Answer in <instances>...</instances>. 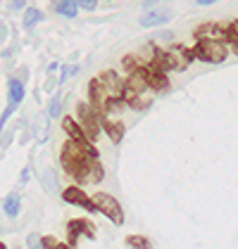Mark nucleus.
<instances>
[{"mask_svg":"<svg viewBox=\"0 0 238 249\" xmlns=\"http://www.w3.org/2000/svg\"><path fill=\"white\" fill-rule=\"evenodd\" d=\"M60 164H62V169L69 173L79 185H93V183H100L105 178V169H102V164H100V159H98L96 145L83 147L77 140L69 138L62 145Z\"/></svg>","mask_w":238,"mask_h":249,"instance_id":"f257e3e1","label":"nucleus"},{"mask_svg":"<svg viewBox=\"0 0 238 249\" xmlns=\"http://www.w3.org/2000/svg\"><path fill=\"white\" fill-rule=\"evenodd\" d=\"M191 59H193L191 48H177V50H169V53L155 48V53H153L148 64L159 69V71H186Z\"/></svg>","mask_w":238,"mask_h":249,"instance_id":"f03ea898","label":"nucleus"},{"mask_svg":"<svg viewBox=\"0 0 238 249\" xmlns=\"http://www.w3.org/2000/svg\"><path fill=\"white\" fill-rule=\"evenodd\" d=\"M191 55L196 59L202 62H210V64H221L226 55H229V48L224 40H212V38H198V43L191 48Z\"/></svg>","mask_w":238,"mask_h":249,"instance_id":"7ed1b4c3","label":"nucleus"},{"mask_svg":"<svg viewBox=\"0 0 238 249\" xmlns=\"http://www.w3.org/2000/svg\"><path fill=\"white\" fill-rule=\"evenodd\" d=\"M93 204H96V211H100L102 216H107L115 226L124 223V209H121L117 197H112L110 192H96L93 195Z\"/></svg>","mask_w":238,"mask_h":249,"instance_id":"20e7f679","label":"nucleus"},{"mask_svg":"<svg viewBox=\"0 0 238 249\" xmlns=\"http://www.w3.org/2000/svg\"><path fill=\"white\" fill-rule=\"evenodd\" d=\"M77 124L83 128V133H86V138H88L91 142L98 138L100 119H98V114L91 109V105H88V102H79V105H77Z\"/></svg>","mask_w":238,"mask_h":249,"instance_id":"39448f33","label":"nucleus"},{"mask_svg":"<svg viewBox=\"0 0 238 249\" xmlns=\"http://www.w3.org/2000/svg\"><path fill=\"white\" fill-rule=\"evenodd\" d=\"M88 105L98 114V119L107 116V93H105L100 78H91V83H88Z\"/></svg>","mask_w":238,"mask_h":249,"instance_id":"423d86ee","label":"nucleus"},{"mask_svg":"<svg viewBox=\"0 0 238 249\" xmlns=\"http://www.w3.org/2000/svg\"><path fill=\"white\" fill-rule=\"evenodd\" d=\"M67 235H69L67 247H77L81 235H83V237H88V240H93V237H96V226H93L91 221H86V218H74V221H69V223H67Z\"/></svg>","mask_w":238,"mask_h":249,"instance_id":"0eeeda50","label":"nucleus"},{"mask_svg":"<svg viewBox=\"0 0 238 249\" xmlns=\"http://www.w3.org/2000/svg\"><path fill=\"white\" fill-rule=\"evenodd\" d=\"M7 90H10V105H7V109L2 112V116H0V133H2V128H5V121L12 116V112L20 107V102L24 100V83L17 81V78H12Z\"/></svg>","mask_w":238,"mask_h":249,"instance_id":"6e6552de","label":"nucleus"},{"mask_svg":"<svg viewBox=\"0 0 238 249\" xmlns=\"http://www.w3.org/2000/svg\"><path fill=\"white\" fill-rule=\"evenodd\" d=\"M62 199L67 202V204H74V207H81V209L86 211H96V204H93V197H88L86 192L77 188V185H72V188H64L62 190Z\"/></svg>","mask_w":238,"mask_h":249,"instance_id":"1a4fd4ad","label":"nucleus"},{"mask_svg":"<svg viewBox=\"0 0 238 249\" xmlns=\"http://www.w3.org/2000/svg\"><path fill=\"white\" fill-rule=\"evenodd\" d=\"M100 83L105 88L107 97H124V81H119L117 71H102L100 74Z\"/></svg>","mask_w":238,"mask_h":249,"instance_id":"9d476101","label":"nucleus"},{"mask_svg":"<svg viewBox=\"0 0 238 249\" xmlns=\"http://www.w3.org/2000/svg\"><path fill=\"white\" fill-rule=\"evenodd\" d=\"M143 69H145V78H148V88L150 90H167L169 88V78H167V71H159L155 67H150V64H143Z\"/></svg>","mask_w":238,"mask_h":249,"instance_id":"9b49d317","label":"nucleus"},{"mask_svg":"<svg viewBox=\"0 0 238 249\" xmlns=\"http://www.w3.org/2000/svg\"><path fill=\"white\" fill-rule=\"evenodd\" d=\"M62 128H64V133L69 135L72 140H77V142L83 145V147H91V145H93V142L86 138L83 128L77 124V119H74V116H64V119H62Z\"/></svg>","mask_w":238,"mask_h":249,"instance_id":"f8f14e48","label":"nucleus"},{"mask_svg":"<svg viewBox=\"0 0 238 249\" xmlns=\"http://www.w3.org/2000/svg\"><path fill=\"white\" fill-rule=\"evenodd\" d=\"M100 128L107 133V138L112 142H121L124 140V133H126V126L121 121H115V119H107V116H100Z\"/></svg>","mask_w":238,"mask_h":249,"instance_id":"ddd939ff","label":"nucleus"},{"mask_svg":"<svg viewBox=\"0 0 238 249\" xmlns=\"http://www.w3.org/2000/svg\"><path fill=\"white\" fill-rule=\"evenodd\" d=\"M196 38H212V40H224V26H219L215 21H207V24H200L198 29L193 31ZM226 43V40H224Z\"/></svg>","mask_w":238,"mask_h":249,"instance_id":"4468645a","label":"nucleus"},{"mask_svg":"<svg viewBox=\"0 0 238 249\" xmlns=\"http://www.w3.org/2000/svg\"><path fill=\"white\" fill-rule=\"evenodd\" d=\"M174 17V12H169V10H164V12H148L145 17H140V26H162V24H167V21H172Z\"/></svg>","mask_w":238,"mask_h":249,"instance_id":"2eb2a0df","label":"nucleus"},{"mask_svg":"<svg viewBox=\"0 0 238 249\" xmlns=\"http://www.w3.org/2000/svg\"><path fill=\"white\" fill-rule=\"evenodd\" d=\"M224 40L231 45L234 55H238V26H236V21L229 24V26H224Z\"/></svg>","mask_w":238,"mask_h":249,"instance_id":"dca6fc26","label":"nucleus"},{"mask_svg":"<svg viewBox=\"0 0 238 249\" xmlns=\"http://www.w3.org/2000/svg\"><path fill=\"white\" fill-rule=\"evenodd\" d=\"M2 207H5V213H7V216H12V218H15V216H20V209H21L20 195H7Z\"/></svg>","mask_w":238,"mask_h":249,"instance_id":"f3484780","label":"nucleus"},{"mask_svg":"<svg viewBox=\"0 0 238 249\" xmlns=\"http://www.w3.org/2000/svg\"><path fill=\"white\" fill-rule=\"evenodd\" d=\"M55 10L64 17H77V0H60Z\"/></svg>","mask_w":238,"mask_h":249,"instance_id":"a211bd4d","label":"nucleus"},{"mask_svg":"<svg viewBox=\"0 0 238 249\" xmlns=\"http://www.w3.org/2000/svg\"><path fill=\"white\" fill-rule=\"evenodd\" d=\"M140 64H143V62L139 59V55H124V57H121V69H124V71H134Z\"/></svg>","mask_w":238,"mask_h":249,"instance_id":"6ab92c4d","label":"nucleus"},{"mask_svg":"<svg viewBox=\"0 0 238 249\" xmlns=\"http://www.w3.org/2000/svg\"><path fill=\"white\" fill-rule=\"evenodd\" d=\"M40 19H43V12L36 10V7H29V10H26V17H24V26H34V24Z\"/></svg>","mask_w":238,"mask_h":249,"instance_id":"aec40b11","label":"nucleus"},{"mask_svg":"<svg viewBox=\"0 0 238 249\" xmlns=\"http://www.w3.org/2000/svg\"><path fill=\"white\" fill-rule=\"evenodd\" d=\"M126 245L129 247H150V240L143 235H131V237H126Z\"/></svg>","mask_w":238,"mask_h":249,"instance_id":"412c9836","label":"nucleus"},{"mask_svg":"<svg viewBox=\"0 0 238 249\" xmlns=\"http://www.w3.org/2000/svg\"><path fill=\"white\" fill-rule=\"evenodd\" d=\"M77 5L83 7V10H88V12H93L98 7V0H77Z\"/></svg>","mask_w":238,"mask_h":249,"instance_id":"4be33fe9","label":"nucleus"},{"mask_svg":"<svg viewBox=\"0 0 238 249\" xmlns=\"http://www.w3.org/2000/svg\"><path fill=\"white\" fill-rule=\"evenodd\" d=\"M40 247H64V245H60L58 240H53V237H43L40 240Z\"/></svg>","mask_w":238,"mask_h":249,"instance_id":"5701e85b","label":"nucleus"},{"mask_svg":"<svg viewBox=\"0 0 238 249\" xmlns=\"http://www.w3.org/2000/svg\"><path fill=\"white\" fill-rule=\"evenodd\" d=\"M58 114H60V100L55 97V100H53V105H50V116H58Z\"/></svg>","mask_w":238,"mask_h":249,"instance_id":"b1692460","label":"nucleus"},{"mask_svg":"<svg viewBox=\"0 0 238 249\" xmlns=\"http://www.w3.org/2000/svg\"><path fill=\"white\" fill-rule=\"evenodd\" d=\"M155 2H159V0H145V2H143V7H153Z\"/></svg>","mask_w":238,"mask_h":249,"instance_id":"393cba45","label":"nucleus"},{"mask_svg":"<svg viewBox=\"0 0 238 249\" xmlns=\"http://www.w3.org/2000/svg\"><path fill=\"white\" fill-rule=\"evenodd\" d=\"M212 2H217V0H198V5H212Z\"/></svg>","mask_w":238,"mask_h":249,"instance_id":"a878e982","label":"nucleus"},{"mask_svg":"<svg viewBox=\"0 0 238 249\" xmlns=\"http://www.w3.org/2000/svg\"><path fill=\"white\" fill-rule=\"evenodd\" d=\"M0 249H5V245H2V242H0Z\"/></svg>","mask_w":238,"mask_h":249,"instance_id":"bb28decb","label":"nucleus"},{"mask_svg":"<svg viewBox=\"0 0 238 249\" xmlns=\"http://www.w3.org/2000/svg\"><path fill=\"white\" fill-rule=\"evenodd\" d=\"M236 26H238V19H236Z\"/></svg>","mask_w":238,"mask_h":249,"instance_id":"cd10ccee","label":"nucleus"}]
</instances>
